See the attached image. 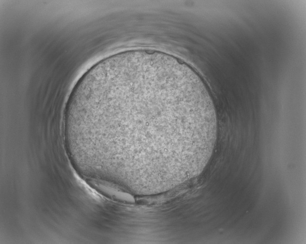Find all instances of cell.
I'll list each match as a JSON object with an SVG mask.
<instances>
[{"label": "cell", "mask_w": 306, "mask_h": 244, "mask_svg": "<svg viewBox=\"0 0 306 244\" xmlns=\"http://www.w3.org/2000/svg\"><path fill=\"white\" fill-rule=\"evenodd\" d=\"M69 126L129 176H198L212 156L214 106L197 74L169 54L120 52L94 64L74 92Z\"/></svg>", "instance_id": "obj_1"}]
</instances>
